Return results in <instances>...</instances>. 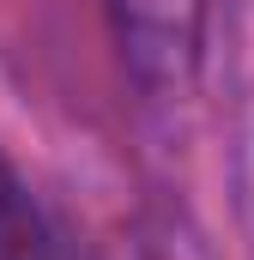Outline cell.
Here are the masks:
<instances>
[{"mask_svg":"<svg viewBox=\"0 0 254 260\" xmlns=\"http://www.w3.org/2000/svg\"><path fill=\"white\" fill-rule=\"evenodd\" d=\"M0 260H67L61 236L49 230L30 182L12 170L6 151H0Z\"/></svg>","mask_w":254,"mask_h":260,"instance_id":"7a4b0ae2","label":"cell"},{"mask_svg":"<svg viewBox=\"0 0 254 260\" xmlns=\"http://www.w3.org/2000/svg\"><path fill=\"white\" fill-rule=\"evenodd\" d=\"M115 43H121L127 73L145 91H182L200 67V18L206 0H109Z\"/></svg>","mask_w":254,"mask_h":260,"instance_id":"6da1fadb","label":"cell"}]
</instances>
